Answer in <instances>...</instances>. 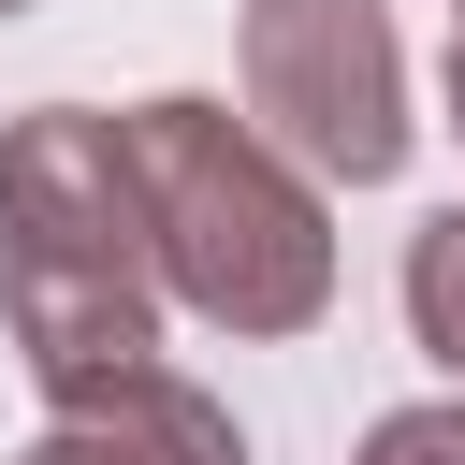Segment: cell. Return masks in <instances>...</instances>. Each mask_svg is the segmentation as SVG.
<instances>
[{"label": "cell", "instance_id": "obj_4", "mask_svg": "<svg viewBox=\"0 0 465 465\" xmlns=\"http://www.w3.org/2000/svg\"><path fill=\"white\" fill-rule=\"evenodd\" d=\"M44 465H247V436H232V407H218L203 378L145 363V378H116V392L44 407Z\"/></svg>", "mask_w": 465, "mask_h": 465}, {"label": "cell", "instance_id": "obj_1", "mask_svg": "<svg viewBox=\"0 0 465 465\" xmlns=\"http://www.w3.org/2000/svg\"><path fill=\"white\" fill-rule=\"evenodd\" d=\"M0 320H15V363L44 407L160 363L145 189H131L116 116H87V102H29L0 131Z\"/></svg>", "mask_w": 465, "mask_h": 465}, {"label": "cell", "instance_id": "obj_10", "mask_svg": "<svg viewBox=\"0 0 465 465\" xmlns=\"http://www.w3.org/2000/svg\"><path fill=\"white\" fill-rule=\"evenodd\" d=\"M450 15H465V0H450Z\"/></svg>", "mask_w": 465, "mask_h": 465}, {"label": "cell", "instance_id": "obj_7", "mask_svg": "<svg viewBox=\"0 0 465 465\" xmlns=\"http://www.w3.org/2000/svg\"><path fill=\"white\" fill-rule=\"evenodd\" d=\"M436 87H450V145H465V15H450V58H436Z\"/></svg>", "mask_w": 465, "mask_h": 465}, {"label": "cell", "instance_id": "obj_6", "mask_svg": "<svg viewBox=\"0 0 465 465\" xmlns=\"http://www.w3.org/2000/svg\"><path fill=\"white\" fill-rule=\"evenodd\" d=\"M349 465H465V392H436V407H392Z\"/></svg>", "mask_w": 465, "mask_h": 465}, {"label": "cell", "instance_id": "obj_5", "mask_svg": "<svg viewBox=\"0 0 465 465\" xmlns=\"http://www.w3.org/2000/svg\"><path fill=\"white\" fill-rule=\"evenodd\" d=\"M407 334H421V363L465 392V203H436V218L407 232Z\"/></svg>", "mask_w": 465, "mask_h": 465}, {"label": "cell", "instance_id": "obj_8", "mask_svg": "<svg viewBox=\"0 0 465 465\" xmlns=\"http://www.w3.org/2000/svg\"><path fill=\"white\" fill-rule=\"evenodd\" d=\"M0 15H29V0H0Z\"/></svg>", "mask_w": 465, "mask_h": 465}, {"label": "cell", "instance_id": "obj_3", "mask_svg": "<svg viewBox=\"0 0 465 465\" xmlns=\"http://www.w3.org/2000/svg\"><path fill=\"white\" fill-rule=\"evenodd\" d=\"M232 73H247V131L320 174V189H392L407 174V44L378 0H247L232 29Z\"/></svg>", "mask_w": 465, "mask_h": 465}, {"label": "cell", "instance_id": "obj_2", "mask_svg": "<svg viewBox=\"0 0 465 465\" xmlns=\"http://www.w3.org/2000/svg\"><path fill=\"white\" fill-rule=\"evenodd\" d=\"M131 189H145V247H160V305L218 320V334H305L334 305V203L320 174H291L232 102L160 87L116 116Z\"/></svg>", "mask_w": 465, "mask_h": 465}, {"label": "cell", "instance_id": "obj_9", "mask_svg": "<svg viewBox=\"0 0 465 465\" xmlns=\"http://www.w3.org/2000/svg\"><path fill=\"white\" fill-rule=\"evenodd\" d=\"M29 465H44V450H29Z\"/></svg>", "mask_w": 465, "mask_h": 465}]
</instances>
